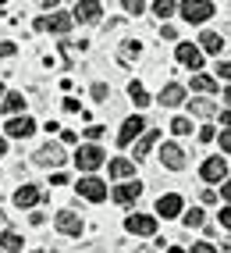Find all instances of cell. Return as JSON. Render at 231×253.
<instances>
[{
  "mask_svg": "<svg viewBox=\"0 0 231 253\" xmlns=\"http://www.w3.org/2000/svg\"><path fill=\"white\" fill-rule=\"evenodd\" d=\"M128 14H142V0H121Z\"/></svg>",
  "mask_w": 231,
  "mask_h": 253,
  "instance_id": "30",
  "label": "cell"
},
{
  "mask_svg": "<svg viewBox=\"0 0 231 253\" xmlns=\"http://www.w3.org/2000/svg\"><path fill=\"white\" fill-rule=\"evenodd\" d=\"M0 4H4V0H0Z\"/></svg>",
  "mask_w": 231,
  "mask_h": 253,
  "instance_id": "43",
  "label": "cell"
},
{
  "mask_svg": "<svg viewBox=\"0 0 231 253\" xmlns=\"http://www.w3.org/2000/svg\"><path fill=\"white\" fill-rule=\"evenodd\" d=\"M64 161H68V157H64V150L57 146V143H46V146H39L36 150V164H64Z\"/></svg>",
  "mask_w": 231,
  "mask_h": 253,
  "instance_id": "7",
  "label": "cell"
},
{
  "mask_svg": "<svg viewBox=\"0 0 231 253\" xmlns=\"http://www.w3.org/2000/svg\"><path fill=\"white\" fill-rule=\"evenodd\" d=\"M199 46L206 50V54H221V46H224V40L217 36V32H203V40H199Z\"/></svg>",
  "mask_w": 231,
  "mask_h": 253,
  "instance_id": "20",
  "label": "cell"
},
{
  "mask_svg": "<svg viewBox=\"0 0 231 253\" xmlns=\"http://www.w3.org/2000/svg\"><path fill=\"white\" fill-rule=\"evenodd\" d=\"M178 61L185 64V68L196 72V68L203 64V50H199V46H192V43H181V46H178Z\"/></svg>",
  "mask_w": 231,
  "mask_h": 253,
  "instance_id": "10",
  "label": "cell"
},
{
  "mask_svg": "<svg viewBox=\"0 0 231 253\" xmlns=\"http://www.w3.org/2000/svg\"><path fill=\"white\" fill-rule=\"evenodd\" d=\"M192 253H217V246H213V243H196Z\"/></svg>",
  "mask_w": 231,
  "mask_h": 253,
  "instance_id": "32",
  "label": "cell"
},
{
  "mask_svg": "<svg viewBox=\"0 0 231 253\" xmlns=\"http://www.w3.org/2000/svg\"><path fill=\"white\" fill-rule=\"evenodd\" d=\"M32 132H36V122H32V118H11L7 122V136L11 139H25V136H32Z\"/></svg>",
  "mask_w": 231,
  "mask_h": 253,
  "instance_id": "6",
  "label": "cell"
},
{
  "mask_svg": "<svg viewBox=\"0 0 231 253\" xmlns=\"http://www.w3.org/2000/svg\"><path fill=\"white\" fill-rule=\"evenodd\" d=\"M57 228H61L64 235H82V217L71 214V211H61V214H57Z\"/></svg>",
  "mask_w": 231,
  "mask_h": 253,
  "instance_id": "13",
  "label": "cell"
},
{
  "mask_svg": "<svg viewBox=\"0 0 231 253\" xmlns=\"http://www.w3.org/2000/svg\"><path fill=\"white\" fill-rule=\"evenodd\" d=\"M199 225H203V211H196V207H192V211L185 214V228H199Z\"/></svg>",
  "mask_w": 231,
  "mask_h": 253,
  "instance_id": "28",
  "label": "cell"
},
{
  "mask_svg": "<svg viewBox=\"0 0 231 253\" xmlns=\"http://www.w3.org/2000/svg\"><path fill=\"white\" fill-rule=\"evenodd\" d=\"M224 175H228L224 157H210V161L203 164V178H206V182H224Z\"/></svg>",
  "mask_w": 231,
  "mask_h": 253,
  "instance_id": "12",
  "label": "cell"
},
{
  "mask_svg": "<svg viewBox=\"0 0 231 253\" xmlns=\"http://www.w3.org/2000/svg\"><path fill=\"white\" fill-rule=\"evenodd\" d=\"M25 107V100H22V93H7L4 96V111H11V114H18Z\"/></svg>",
  "mask_w": 231,
  "mask_h": 253,
  "instance_id": "24",
  "label": "cell"
},
{
  "mask_svg": "<svg viewBox=\"0 0 231 253\" xmlns=\"http://www.w3.org/2000/svg\"><path fill=\"white\" fill-rule=\"evenodd\" d=\"M132 171H135V164H132L128 157H118V161H110V175H114V178H128Z\"/></svg>",
  "mask_w": 231,
  "mask_h": 253,
  "instance_id": "18",
  "label": "cell"
},
{
  "mask_svg": "<svg viewBox=\"0 0 231 253\" xmlns=\"http://www.w3.org/2000/svg\"><path fill=\"white\" fill-rule=\"evenodd\" d=\"M14 54V43H0V57H11Z\"/></svg>",
  "mask_w": 231,
  "mask_h": 253,
  "instance_id": "37",
  "label": "cell"
},
{
  "mask_svg": "<svg viewBox=\"0 0 231 253\" xmlns=\"http://www.w3.org/2000/svg\"><path fill=\"white\" fill-rule=\"evenodd\" d=\"M135 57H139V43H125V46H121V61H125V64H132Z\"/></svg>",
  "mask_w": 231,
  "mask_h": 253,
  "instance_id": "27",
  "label": "cell"
},
{
  "mask_svg": "<svg viewBox=\"0 0 231 253\" xmlns=\"http://www.w3.org/2000/svg\"><path fill=\"white\" fill-rule=\"evenodd\" d=\"M78 193L86 196V200H93V204H100V200H107V182H100V178H82L78 182Z\"/></svg>",
  "mask_w": 231,
  "mask_h": 253,
  "instance_id": "3",
  "label": "cell"
},
{
  "mask_svg": "<svg viewBox=\"0 0 231 253\" xmlns=\"http://www.w3.org/2000/svg\"><path fill=\"white\" fill-rule=\"evenodd\" d=\"M125 225H128V232H135V235H153L157 232V217H150V214H132Z\"/></svg>",
  "mask_w": 231,
  "mask_h": 253,
  "instance_id": "4",
  "label": "cell"
},
{
  "mask_svg": "<svg viewBox=\"0 0 231 253\" xmlns=\"http://www.w3.org/2000/svg\"><path fill=\"white\" fill-rule=\"evenodd\" d=\"M217 75L231 82V61H217Z\"/></svg>",
  "mask_w": 231,
  "mask_h": 253,
  "instance_id": "31",
  "label": "cell"
},
{
  "mask_svg": "<svg viewBox=\"0 0 231 253\" xmlns=\"http://www.w3.org/2000/svg\"><path fill=\"white\" fill-rule=\"evenodd\" d=\"M174 7H178L174 0H157V4H153V14H160V18H167V14H171Z\"/></svg>",
  "mask_w": 231,
  "mask_h": 253,
  "instance_id": "26",
  "label": "cell"
},
{
  "mask_svg": "<svg viewBox=\"0 0 231 253\" xmlns=\"http://www.w3.org/2000/svg\"><path fill=\"white\" fill-rule=\"evenodd\" d=\"M157 214H164V217H178V214H181V196H174V193L160 196V200H157Z\"/></svg>",
  "mask_w": 231,
  "mask_h": 253,
  "instance_id": "15",
  "label": "cell"
},
{
  "mask_svg": "<svg viewBox=\"0 0 231 253\" xmlns=\"http://www.w3.org/2000/svg\"><path fill=\"white\" fill-rule=\"evenodd\" d=\"M142 132H146V122L135 114V118H128V122L121 125V132H118V143H121V146H128L135 136H142Z\"/></svg>",
  "mask_w": 231,
  "mask_h": 253,
  "instance_id": "5",
  "label": "cell"
},
{
  "mask_svg": "<svg viewBox=\"0 0 231 253\" xmlns=\"http://www.w3.org/2000/svg\"><path fill=\"white\" fill-rule=\"evenodd\" d=\"M0 246H4L7 253H18L22 250V235L18 232H4V235H0Z\"/></svg>",
  "mask_w": 231,
  "mask_h": 253,
  "instance_id": "21",
  "label": "cell"
},
{
  "mask_svg": "<svg viewBox=\"0 0 231 253\" xmlns=\"http://www.w3.org/2000/svg\"><path fill=\"white\" fill-rule=\"evenodd\" d=\"M128 96L135 100V107H146V104H150V96H146L142 82H132V86H128Z\"/></svg>",
  "mask_w": 231,
  "mask_h": 253,
  "instance_id": "22",
  "label": "cell"
},
{
  "mask_svg": "<svg viewBox=\"0 0 231 253\" xmlns=\"http://www.w3.org/2000/svg\"><path fill=\"white\" fill-rule=\"evenodd\" d=\"M4 150H7V139H0V154H4Z\"/></svg>",
  "mask_w": 231,
  "mask_h": 253,
  "instance_id": "41",
  "label": "cell"
},
{
  "mask_svg": "<svg viewBox=\"0 0 231 253\" xmlns=\"http://www.w3.org/2000/svg\"><path fill=\"white\" fill-rule=\"evenodd\" d=\"M153 143H157V132H153V128H146V132H142V139L135 143V161L150 154V146H153Z\"/></svg>",
  "mask_w": 231,
  "mask_h": 253,
  "instance_id": "19",
  "label": "cell"
},
{
  "mask_svg": "<svg viewBox=\"0 0 231 253\" xmlns=\"http://www.w3.org/2000/svg\"><path fill=\"white\" fill-rule=\"evenodd\" d=\"M192 89H199V93H213V89H217V82H213L210 75H196V79H192Z\"/></svg>",
  "mask_w": 231,
  "mask_h": 253,
  "instance_id": "23",
  "label": "cell"
},
{
  "mask_svg": "<svg viewBox=\"0 0 231 253\" xmlns=\"http://www.w3.org/2000/svg\"><path fill=\"white\" fill-rule=\"evenodd\" d=\"M107 157H103V150L100 146H78V154H75V164H78V171H96Z\"/></svg>",
  "mask_w": 231,
  "mask_h": 253,
  "instance_id": "2",
  "label": "cell"
},
{
  "mask_svg": "<svg viewBox=\"0 0 231 253\" xmlns=\"http://www.w3.org/2000/svg\"><path fill=\"white\" fill-rule=\"evenodd\" d=\"M171 132H174V136H189V132H192V122H189V118H174V122H171Z\"/></svg>",
  "mask_w": 231,
  "mask_h": 253,
  "instance_id": "25",
  "label": "cell"
},
{
  "mask_svg": "<svg viewBox=\"0 0 231 253\" xmlns=\"http://www.w3.org/2000/svg\"><path fill=\"white\" fill-rule=\"evenodd\" d=\"M86 136H89V139H100V136H103V125H89Z\"/></svg>",
  "mask_w": 231,
  "mask_h": 253,
  "instance_id": "34",
  "label": "cell"
},
{
  "mask_svg": "<svg viewBox=\"0 0 231 253\" xmlns=\"http://www.w3.org/2000/svg\"><path fill=\"white\" fill-rule=\"evenodd\" d=\"M36 200H39V189H36V185H22V189L14 193V207H32Z\"/></svg>",
  "mask_w": 231,
  "mask_h": 253,
  "instance_id": "17",
  "label": "cell"
},
{
  "mask_svg": "<svg viewBox=\"0 0 231 253\" xmlns=\"http://www.w3.org/2000/svg\"><path fill=\"white\" fill-rule=\"evenodd\" d=\"M71 22H75L71 14H50V18H39L36 29H39V32H46V29H50V32H68Z\"/></svg>",
  "mask_w": 231,
  "mask_h": 253,
  "instance_id": "8",
  "label": "cell"
},
{
  "mask_svg": "<svg viewBox=\"0 0 231 253\" xmlns=\"http://www.w3.org/2000/svg\"><path fill=\"white\" fill-rule=\"evenodd\" d=\"M100 0H78V7H75V14L71 18H78V22H96L100 18Z\"/></svg>",
  "mask_w": 231,
  "mask_h": 253,
  "instance_id": "11",
  "label": "cell"
},
{
  "mask_svg": "<svg viewBox=\"0 0 231 253\" xmlns=\"http://www.w3.org/2000/svg\"><path fill=\"white\" fill-rule=\"evenodd\" d=\"M221 225H224V228H231V207H224V211H221Z\"/></svg>",
  "mask_w": 231,
  "mask_h": 253,
  "instance_id": "36",
  "label": "cell"
},
{
  "mask_svg": "<svg viewBox=\"0 0 231 253\" xmlns=\"http://www.w3.org/2000/svg\"><path fill=\"white\" fill-rule=\"evenodd\" d=\"M139 196H142V185L139 182H125V185L114 189V200H118V204H132V200H139Z\"/></svg>",
  "mask_w": 231,
  "mask_h": 253,
  "instance_id": "16",
  "label": "cell"
},
{
  "mask_svg": "<svg viewBox=\"0 0 231 253\" xmlns=\"http://www.w3.org/2000/svg\"><path fill=\"white\" fill-rule=\"evenodd\" d=\"M221 193H224V200L231 204V182H224V185H221Z\"/></svg>",
  "mask_w": 231,
  "mask_h": 253,
  "instance_id": "38",
  "label": "cell"
},
{
  "mask_svg": "<svg viewBox=\"0 0 231 253\" xmlns=\"http://www.w3.org/2000/svg\"><path fill=\"white\" fill-rule=\"evenodd\" d=\"M93 96L96 100H107V86H103V82H96V86H93Z\"/></svg>",
  "mask_w": 231,
  "mask_h": 253,
  "instance_id": "35",
  "label": "cell"
},
{
  "mask_svg": "<svg viewBox=\"0 0 231 253\" xmlns=\"http://www.w3.org/2000/svg\"><path fill=\"white\" fill-rule=\"evenodd\" d=\"M0 100H4V86H0Z\"/></svg>",
  "mask_w": 231,
  "mask_h": 253,
  "instance_id": "42",
  "label": "cell"
},
{
  "mask_svg": "<svg viewBox=\"0 0 231 253\" xmlns=\"http://www.w3.org/2000/svg\"><path fill=\"white\" fill-rule=\"evenodd\" d=\"M221 122H224V125H231V111H224V114H221Z\"/></svg>",
  "mask_w": 231,
  "mask_h": 253,
  "instance_id": "39",
  "label": "cell"
},
{
  "mask_svg": "<svg viewBox=\"0 0 231 253\" xmlns=\"http://www.w3.org/2000/svg\"><path fill=\"white\" fill-rule=\"evenodd\" d=\"M221 150H228V154H231V128L221 132Z\"/></svg>",
  "mask_w": 231,
  "mask_h": 253,
  "instance_id": "33",
  "label": "cell"
},
{
  "mask_svg": "<svg viewBox=\"0 0 231 253\" xmlns=\"http://www.w3.org/2000/svg\"><path fill=\"white\" fill-rule=\"evenodd\" d=\"M157 100H160L164 107H178V104H185V89H181L178 82H171V86H164V89H160Z\"/></svg>",
  "mask_w": 231,
  "mask_h": 253,
  "instance_id": "14",
  "label": "cell"
},
{
  "mask_svg": "<svg viewBox=\"0 0 231 253\" xmlns=\"http://www.w3.org/2000/svg\"><path fill=\"white\" fill-rule=\"evenodd\" d=\"M192 111L206 118V114H213V104H210V100H192Z\"/></svg>",
  "mask_w": 231,
  "mask_h": 253,
  "instance_id": "29",
  "label": "cell"
},
{
  "mask_svg": "<svg viewBox=\"0 0 231 253\" xmlns=\"http://www.w3.org/2000/svg\"><path fill=\"white\" fill-rule=\"evenodd\" d=\"M224 100H228V107H231V86H228V93H224Z\"/></svg>",
  "mask_w": 231,
  "mask_h": 253,
  "instance_id": "40",
  "label": "cell"
},
{
  "mask_svg": "<svg viewBox=\"0 0 231 253\" xmlns=\"http://www.w3.org/2000/svg\"><path fill=\"white\" fill-rule=\"evenodd\" d=\"M210 14H213V4H210V0H185V4H181V18H185L189 25L206 22Z\"/></svg>",
  "mask_w": 231,
  "mask_h": 253,
  "instance_id": "1",
  "label": "cell"
},
{
  "mask_svg": "<svg viewBox=\"0 0 231 253\" xmlns=\"http://www.w3.org/2000/svg\"><path fill=\"white\" fill-rule=\"evenodd\" d=\"M160 161L171 168V171H181L185 168V154H181V146H174V143H164V150H160Z\"/></svg>",
  "mask_w": 231,
  "mask_h": 253,
  "instance_id": "9",
  "label": "cell"
}]
</instances>
